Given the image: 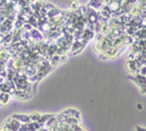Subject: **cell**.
Listing matches in <instances>:
<instances>
[{
  "label": "cell",
  "mask_w": 146,
  "mask_h": 131,
  "mask_svg": "<svg viewBox=\"0 0 146 131\" xmlns=\"http://www.w3.org/2000/svg\"><path fill=\"white\" fill-rule=\"evenodd\" d=\"M20 126H21V123L18 120L13 119L12 116L11 118H9V119H6L5 121H4V124H3V128L7 129L9 131H18Z\"/></svg>",
  "instance_id": "obj_1"
},
{
  "label": "cell",
  "mask_w": 146,
  "mask_h": 131,
  "mask_svg": "<svg viewBox=\"0 0 146 131\" xmlns=\"http://www.w3.org/2000/svg\"><path fill=\"white\" fill-rule=\"evenodd\" d=\"M86 43H88V42L84 40V39H82V40H74V42L72 43L71 48H70V53H72L73 55H77V54H79L85 48Z\"/></svg>",
  "instance_id": "obj_2"
},
{
  "label": "cell",
  "mask_w": 146,
  "mask_h": 131,
  "mask_svg": "<svg viewBox=\"0 0 146 131\" xmlns=\"http://www.w3.org/2000/svg\"><path fill=\"white\" fill-rule=\"evenodd\" d=\"M128 79L131 80V81H133V82H135L136 85L139 86V87H143V86L146 83V77H145V76H141V75H139V74L130 75Z\"/></svg>",
  "instance_id": "obj_3"
},
{
  "label": "cell",
  "mask_w": 146,
  "mask_h": 131,
  "mask_svg": "<svg viewBox=\"0 0 146 131\" xmlns=\"http://www.w3.org/2000/svg\"><path fill=\"white\" fill-rule=\"evenodd\" d=\"M106 6H107V9L110 10L111 13H116V12H118L121 10V3L117 1V0H111Z\"/></svg>",
  "instance_id": "obj_4"
},
{
  "label": "cell",
  "mask_w": 146,
  "mask_h": 131,
  "mask_svg": "<svg viewBox=\"0 0 146 131\" xmlns=\"http://www.w3.org/2000/svg\"><path fill=\"white\" fill-rule=\"evenodd\" d=\"M86 6H88L89 9H91V10L100 11L101 7L104 6V4H102V0H89V3H88Z\"/></svg>",
  "instance_id": "obj_5"
},
{
  "label": "cell",
  "mask_w": 146,
  "mask_h": 131,
  "mask_svg": "<svg viewBox=\"0 0 146 131\" xmlns=\"http://www.w3.org/2000/svg\"><path fill=\"white\" fill-rule=\"evenodd\" d=\"M11 101V94L9 92H0V107L7 105Z\"/></svg>",
  "instance_id": "obj_6"
},
{
  "label": "cell",
  "mask_w": 146,
  "mask_h": 131,
  "mask_svg": "<svg viewBox=\"0 0 146 131\" xmlns=\"http://www.w3.org/2000/svg\"><path fill=\"white\" fill-rule=\"evenodd\" d=\"M12 118L18 120L21 124H28V123H31L29 114H15V115H12Z\"/></svg>",
  "instance_id": "obj_7"
},
{
  "label": "cell",
  "mask_w": 146,
  "mask_h": 131,
  "mask_svg": "<svg viewBox=\"0 0 146 131\" xmlns=\"http://www.w3.org/2000/svg\"><path fill=\"white\" fill-rule=\"evenodd\" d=\"M65 116H72V118H76V119H78L80 120V113L77 110V109H67L62 113Z\"/></svg>",
  "instance_id": "obj_8"
},
{
  "label": "cell",
  "mask_w": 146,
  "mask_h": 131,
  "mask_svg": "<svg viewBox=\"0 0 146 131\" xmlns=\"http://www.w3.org/2000/svg\"><path fill=\"white\" fill-rule=\"evenodd\" d=\"M42 128H44V125H42L40 123H36V121H31V123L27 124V129H28V131H38Z\"/></svg>",
  "instance_id": "obj_9"
},
{
  "label": "cell",
  "mask_w": 146,
  "mask_h": 131,
  "mask_svg": "<svg viewBox=\"0 0 146 131\" xmlns=\"http://www.w3.org/2000/svg\"><path fill=\"white\" fill-rule=\"evenodd\" d=\"M80 4L77 0H71L70 1V11H77L79 9Z\"/></svg>",
  "instance_id": "obj_10"
},
{
  "label": "cell",
  "mask_w": 146,
  "mask_h": 131,
  "mask_svg": "<svg viewBox=\"0 0 146 131\" xmlns=\"http://www.w3.org/2000/svg\"><path fill=\"white\" fill-rule=\"evenodd\" d=\"M51 114H48V115H40V118H39V120H38V123H40L42 125H45V123H46V121L51 118Z\"/></svg>",
  "instance_id": "obj_11"
},
{
  "label": "cell",
  "mask_w": 146,
  "mask_h": 131,
  "mask_svg": "<svg viewBox=\"0 0 146 131\" xmlns=\"http://www.w3.org/2000/svg\"><path fill=\"white\" fill-rule=\"evenodd\" d=\"M43 7L45 9V10H46V12H50V11H52L54 9H56V6L52 5L51 3H44V4H43Z\"/></svg>",
  "instance_id": "obj_12"
},
{
  "label": "cell",
  "mask_w": 146,
  "mask_h": 131,
  "mask_svg": "<svg viewBox=\"0 0 146 131\" xmlns=\"http://www.w3.org/2000/svg\"><path fill=\"white\" fill-rule=\"evenodd\" d=\"M40 115H42V114H39V113H31V114H29V119H31V121H36V123H38Z\"/></svg>",
  "instance_id": "obj_13"
},
{
  "label": "cell",
  "mask_w": 146,
  "mask_h": 131,
  "mask_svg": "<svg viewBox=\"0 0 146 131\" xmlns=\"http://www.w3.org/2000/svg\"><path fill=\"white\" fill-rule=\"evenodd\" d=\"M138 74L141 75V76H145V77H146V65H143V66L140 67L139 71H138Z\"/></svg>",
  "instance_id": "obj_14"
},
{
  "label": "cell",
  "mask_w": 146,
  "mask_h": 131,
  "mask_svg": "<svg viewBox=\"0 0 146 131\" xmlns=\"http://www.w3.org/2000/svg\"><path fill=\"white\" fill-rule=\"evenodd\" d=\"M18 131H28V129H27V124H21Z\"/></svg>",
  "instance_id": "obj_15"
},
{
  "label": "cell",
  "mask_w": 146,
  "mask_h": 131,
  "mask_svg": "<svg viewBox=\"0 0 146 131\" xmlns=\"http://www.w3.org/2000/svg\"><path fill=\"white\" fill-rule=\"evenodd\" d=\"M4 40H5V34L0 33V46H3L4 44Z\"/></svg>",
  "instance_id": "obj_16"
},
{
  "label": "cell",
  "mask_w": 146,
  "mask_h": 131,
  "mask_svg": "<svg viewBox=\"0 0 146 131\" xmlns=\"http://www.w3.org/2000/svg\"><path fill=\"white\" fill-rule=\"evenodd\" d=\"M140 89H141V93H146V83L143 86V87H140Z\"/></svg>",
  "instance_id": "obj_17"
},
{
  "label": "cell",
  "mask_w": 146,
  "mask_h": 131,
  "mask_svg": "<svg viewBox=\"0 0 146 131\" xmlns=\"http://www.w3.org/2000/svg\"><path fill=\"white\" fill-rule=\"evenodd\" d=\"M136 131H146V129H144V128H140V126H138V128H136Z\"/></svg>",
  "instance_id": "obj_18"
},
{
  "label": "cell",
  "mask_w": 146,
  "mask_h": 131,
  "mask_svg": "<svg viewBox=\"0 0 146 131\" xmlns=\"http://www.w3.org/2000/svg\"><path fill=\"white\" fill-rule=\"evenodd\" d=\"M38 131H49V129H46V128H42V129H39Z\"/></svg>",
  "instance_id": "obj_19"
},
{
  "label": "cell",
  "mask_w": 146,
  "mask_h": 131,
  "mask_svg": "<svg viewBox=\"0 0 146 131\" xmlns=\"http://www.w3.org/2000/svg\"><path fill=\"white\" fill-rule=\"evenodd\" d=\"M143 108H144L143 104H138V109H143Z\"/></svg>",
  "instance_id": "obj_20"
},
{
  "label": "cell",
  "mask_w": 146,
  "mask_h": 131,
  "mask_svg": "<svg viewBox=\"0 0 146 131\" xmlns=\"http://www.w3.org/2000/svg\"><path fill=\"white\" fill-rule=\"evenodd\" d=\"M0 131H9L7 129H4V128H1V129H0Z\"/></svg>",
  "instance_id": "obj_21"
}]
</instances>
